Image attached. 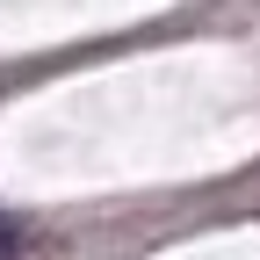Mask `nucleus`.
Listing matches in <instances>:
<instances>
[{"label":"nucleus","mask_w":260,"mask_h":260,"mask_svg":"<svg viewBox=\"0 0 260 260\" xmlns=\"http://www.w3.org/2000/svg\"><path fill=\"white\" fill-rule=\"evenodd\" d=\"M0 260H15V232H8V224H0Z\"/></svg>","instance_id":"f257e3e1"}]
</instances>
